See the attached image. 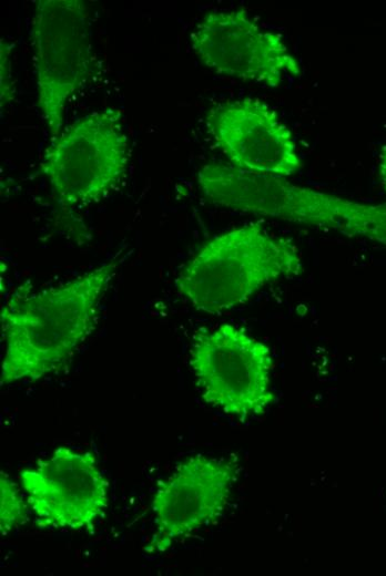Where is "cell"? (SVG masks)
Segmentation results:
<instances>
[{
  "instance_id": "1",
  "label": "cell",
  "mask_w": 386,
  "mask_h": 576,
  "mask_svg": "<svg viewBox=\"0 0 386 576\" xmlns=\"http://www.w3.org/2000/svg\"><path fill=\"white\" fill-rule=\"evenodd\" d=\"M118 261L40 292L19 288L1 310L0 383L37 381L61 370L93 332Z\"/></svg>"
},
{
  "instance_id": "2",
  "label": "cell",
  "mask_w": 386,
  "mask_h": 576,
  "mask_svg": "<svg viewBox=\"0 0 386 576\" xmlns=\"http://www.w3.org/2000/svg\"><path fill=\"white\" fill-rule=\"evenodd\" d=\"M215 205L386 245V203L369 204L295 185L286 177L212 163L197 173Z\"/></svg>"
},
{
  "instance_id": "3",
  "label": "cell",
  "mask_w": 386,
  "mask_h": 576,
  "mask_svg": "<svg viewBox=\"0 0 386 576\" xmlns=\"http://www.w3.org/2000/svg\"><path fill=\"white\" fill-rule=\"evenodd\" d=\"M302 270L298 249L290 240L250 223L206 241L180 270L176 288L195 309L215 315Z\"/></svg>"
},
{
  "instance_id": "4",
  "label": "cell",
  "mask_w": 386,
  "mask_h": 576,
  "mask_svg": "<svg viewBox=\"0 0 386 576\" xmlns=\"http://www.w3.org/2000/svg\"><path fill=\"white\" fill-rule=\"evenodd\" d=\"M129 144L121 112H92L65 127L45 150L41 168L64 207L96 203L122 181Z\"/></svg>"
},
{
  "instance_id": "5",
  "label": "cell",
  "mask_w": 386,
  "mask_h": 576,
  "mask_svg": "<svg viewBox=\"0 0 386 576\" xmlns=\"http://www.w3.org/2000/svg\"><path fill=\"white\" fill-rule=\"evenodd\" d=\"M31 24L38 105L58 136L67 104L94 66L89 8L82 0H39Z\"/></svg>"
},
{
  "instance_id": "6",
  "label": "cell",
  "mask_w": 386,
  "mask_h": 576,
  "mask_svg": "<svg viewBox=\"0 0 386 576\" xmlns=\"http://www.w3.org/2000/svg\"><path fill=\"white\" fill-rule=\"evenodd\" d=\"M190 367L203 400L230 416L261 415L274 401L271 349L240 327L223 323L199 332Z\"/></svg>"
},
{
  "instance_id": "7",
  "label": "cell",
  "mask_w": 386,
  "mask_h": 576,
  "mask_svg": "<svg viewBox=\"0 0 386 576\" xmlns=\"http://www.w3.org/2000/svg\"><path fill=\"white\" fill-rule=\"evenodd\" d=\"M191 43L202 63L221 75L278 88L302 74L283 38L260 27L244 9L207 13Z\"/></svg>"
},
{
  "instance_id": "8",
  "label": "cell",
  "mask_w": 386,
  "mask_h": 576,
  "mask_svg": "<svg viewBox=\"0 0 386 576\" xmlns=\"http://www.w3.org/2000/svg\"><path fill=\"white\" fill-rule=\"evenodd\" d=\"M37 524L43 528H90L109 504V482L90 452L67 446L19 473Z\"/></svg>"
},
{
  "instance_id": "9",
  "label": "cell",
  "mask_w": 386,
  "mask_h": 576,
  "mask_svg": "<svg viewBox=\"0 0 386 576\" xmlns=\"http://www.w3.org/2000/svg\"><path fill=\"white\" fill-rule=\"evenodd\" d=\"M237 473L235 460L202 453L176 464L158 482L151 501L152 548L165 552L216 521L226 508Z\"/></svg>"
},
{
  "instance_id": "10",
  "label": "cell",
  "mask_w": 386,
  "mask_h": 576,
  "mask_svg": "<svg viewBox=\"0 0 386 576\" xmlns=\"http://www.w3.org/2000/svg\"><path fill=\"white\" fill-rule=\"evenodd\" d=\"M206 125L219 148L237 168L288 177L303 165L292 132L258 99L215 105L207 114Z\"/></svg>"
},
{
  "instance_id": "11",
  "label": "cell",
  "mask_w": 386,
  "mask_h": 576,
  "mask_svg": "<svg viewBox=\"0 0 386 576\" xmlns=\"http://www.w3.org/2000/svg\"><path fill=\"white\" fill-rule=\"evenodd\" d=\"M26 495V494H24ZM19 486L0 472V531L2 535L23 525L29 520L30 506Z\"/></svg>"
},
{
  "instance_id": "12",
  "label": "cell",
  "mask_w": 386,
  "mask_h": 576,
  "mask_svg": "<svg viewBox=\"0 0 386 576\" xmlns=\"http://www.w3.org/2000/svg\"><path fill=\"white\" fill-rule=\"evenodd\" d=\"M0 104L6 109L14 97V82L11 63V44L0 41Z\"/></svg>"
},
{
  "instance_id": "13",
  "label": "cell",
  "mask_w": 386,
  "mask_h": 576,
  "mask_svg": "<svg viewBox=\"0 0 386 576\" xmlns=\"http://www.w3.org/2000/svg\"><path fill=\"white\" fill-rule=\"evenodd\" d=\"M379 172H380L382 184L386 191V147L383 151L382 156H380Z\"/></svg>"
}]
</instances>
